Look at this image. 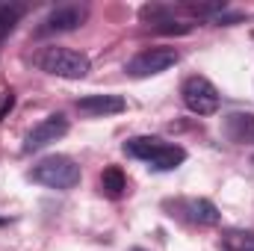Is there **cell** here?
Segmentation results:
<instances>
[{"instance_id":"cell-5","label":"cell","mask_w":254,"mask_h":251,"mask_svg":"<svg viewBox=\"0 0 254 251\" xmlns=\"http://www.w3.org/2000/svg\"><path fill=\"white\" fill-rule=\"evenodd\" d=\"M65 133H68V119H65L63 113H54V116L42 119L39 125L27 133V139H24V154L42 151V148H48V145L60 142Z\"/></svg>"},{"instance_id":"cell-2","label":"cell","mask_w":254,"mask_h":251,"mask_svg":"<svg viewBox=\"0 0 254 251\" xmlns=\"http://www.w3.org/2000/svg\"><path fill=\"white\" fill-rule=\"evenodd\" d=\"M36 65L45 71V74H54V77H65V80H83L89 74V57L80 54V51H71V48H45L39 54Z\"/></svg>"},{"instance_id":"cell-10","label":"cell","mask_w":254,"mask_h":251,"mask_svg":"<svg viewBox=\"0 0 254 251\" xmlns=\"http://www.w3.org/2000/svg\"><path fill=\"white\" fill-rule=\"evenodd\" d=\"M219 246H222V251H254V231L228 228V231H222Z\"/></svg>"},{"instance_id":"cell-9","label":"cell","mask_w":254,"mask_h":251,"mask_svg":"<svg viewBox=\"0 0 254 251\" xmlns=\"http://www.w3.org/2000/svg\"><path fill=\"white\" fill-rule=\"evenodd\" d=\"M163 148H166V142L157 136H133L125 142V154L133 160H142V163H151Z\"/></svg>"},{"instance_id":"cell-15","label":"cell","mask_w":254,"mask_h":251,"mask_svg":"<svg viewBox=\"0 0 254 251\" xmlns=\"http://www.w3.org/2000/svg\"><path fill=\"white\" fill-rule=\"evenodd\" d=\"M12 107H15V95L9 92V95H3V104H0V122L6 119V113H9Z\"/></svg>"},{"instance_id":"cell-8","label":"cell","mask_w":254,"mask_h":251,"mask_svg":"<svg viewBox=\"0 0 254 251\" xmlns=\"http://www.w3.org/2000/svg\"><path fill=\"white\" fill-rule=\"evenodd\" d=\"M222 130L237 145H254V116L252 113H231L225 119Z\"/></svg>"},{"instance_id":"cell-6","label":"cell","mask_w":254,"mask_h":251,"mask_svg":"<svg viewBox=\"0 0 254 251\" xmlns=\"http://www.w3.org/2000/svg\"><path fill=\"white\" fill-rule=\"evenodd\" d=\"M86 21V6H77V3H68V6H57L51 9L42 24H39V36H54V33H71L77 30L80 24Z\"/></svg>"},{"instance_id":"cell-4","label":"cell","mask_w":254,"mask_h":251,"mask_svg":"<svg viewBox=\"0 0 254 251\" xmlns=\"http://www.w3.org/2000/svg\"><path fill=\"white\" fill-rule=\"evenodd\" d=\"M181 95H184V104L187 110L195 116H213L219 110V89L207 80V77H190L184 86H181Z\"/></svg>"},{"instance_id":"cell-7","label":"cell","mask_w":254,"mask_h":251,"mask_svg":"<svg viewBox=\"0 0 254 251\" xmlns=\"http://www.w3.org/2000/svg\"><path fill=\"white\" fill-rule=\"evenodd\" d=\"M125 98L122 95H86L77 101V110L83 116H92V119H101V116H116V113H125Z\"/></svg>"},{"instance_id":"cell-12","label":"cell","mask_w":254,"mask_h":251,"mask_svg":"<svg viewBox=\"0 0 254 251\" xmlns=\"http://www.w3.org/2000/svg\"><path fill=\"white\" fill-rule=\"evenodd\" d=\"M184 160H187V151H184L181 145H169V142H166V148H163L148 166H151L154 172H172V169H178Z\"/></svg>"},{"instance_id":"cell-3","label":"cell","mask_w":254,"mask_h":251,"mask_svg":"<svg viewBox=\"0 0 254 251\" xmlns=\"http://www.w3.org/2000/svg\"><path fill=\"white\" fill-rule=\"evenodd\" d=\"M178 63H181V54H178L175 48H148V51L136 54V57L127 63L125 71L130 77L142 80V77H157V74L169 71L172 65H178Z\"/></svg>"},{"instance_id":"cell-13","label":"cell","mask_w":254,"mask_h":251,"mask_svg":"<svg viewBox=\"0 0 254 251\" xmlns=\"http://www.w3.org/2000/svg\"><path fill=\"white\" fill-rule=\"evenodd\" d=\"M101 189H104L110 198H122L125 189H127V181H125V175H122V169H116V166L104 169V175H101Z\"/></svg>"},{"instance_id":"cell-1","label":"cell","mask_w":254,"mask_h":251,"mask_svg":"<svg viewBox=\"0 0 254 251\" xmlns=\"http://www.w3.org/2000/svg\"><path fill=\"white\" fill-rule=\"evenodd\" d=\"M30 181L39 184V187H48V189H74L80 184V166L65 157V154H51L45 160H39L30 172Z\"/></svg>"},{"instance_id":"cell-11","label":"cell","mask_w":254,"mask_h":251,"mask_svg":"<svg viewBox=\"0 0 254 251\" xmlns=\"http://www.w3.org/2000/svg\"><path fill=\"white\" fill-rule=\"evenodd\" d=\"M184 207H187V213H190V219L195 225H216V222H219V210H216V204L207 201V198H192Z\"/></svg>"},{"instance_id":"cell-16","label":"cell","mask_w":254,"mask_h":251,"mask_svg":"<svg viewBox=\"0 0 254 251\" xmlns=\"http://www.w3.org/2000/svg\"><path fill=\"white\" fill-rule=\"evenodd\" d=\"M130 251H145V249H130Z\"/></svg>"},{"instance_id":"cell-14","label":"cell","mask_w":254,"mask_h":251,"mask_svg":"<svg viewBox=\"0 0 254 251\" xmlns=\"http://www.w3.org/2000/svg\"><path fill=\"white\" fill-rule=\"evenodd\" d=\"M21 15H24V6H18V3H0V42L15 30V24L21 21Z\"/></svg>"}]
</instances>
